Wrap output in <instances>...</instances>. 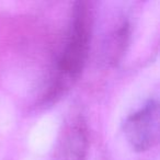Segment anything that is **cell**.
<instances>
[{"instance_id": "1", "label": "cell", "mask_w": 160, "mask_h": 160, "mask_svg": "<svg viewBox=\"0 0 160 160\" xmlns=\"http://www.w3.org/2000/svg\"><path fill=\"white\" fill-rule=\"evenodd\" d=\"M92 24L93 18L90 5L87 1H76L71 9L64 45L45 94L47 102H54L60 98L81 76L90 51Z\"/></svg>"}, {"instance_id": "2", "label": "cell", "mask_w": 160, "mask_h": 160, "mask_svg": "<svg viewBox=\"0 0 160 160\" xmlns=\"http://www.w3.org/2000/svg\"><path fill=\"white\" fill-rule=\"evenodd\" d=\"M123 131L127 142L136 152L150 150L159 140V103L147 101L124 121Z\"/></svg>"}, {"instance_id": "3", "label": "cell", "mask_w": 160, "mask_h": 160, "mask_svg": "<svg viewBox=\"0 0 160 160\" xmlns=\"http://www.w3.org/2000/svg\"><path fill=\"white\" fill-rule=\"evenodd\" d=\"M89 144L87 123L82 116H73L59 133L54 149L55 160H86Z\"/></svg>"}, {"instance_id": "4", "label": "cell", "mask_w": 160, "mask_h": 160, "mask_svg": "<svg viewBox=\"0 0 160 160\" xmlns=\"http://www.w3.org/2000/svg\"><path fill=\"white\" fill-rule=\"evenodd\" d=\"M131 36V25L123 21L109 35L104 47V57L108 64L115 65L124 55Z\"/></svg>"}]
</instances>
